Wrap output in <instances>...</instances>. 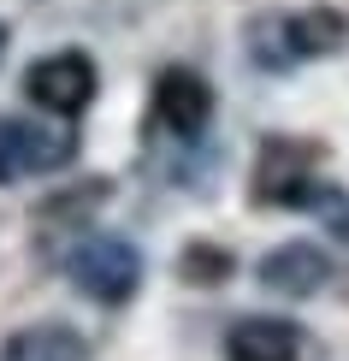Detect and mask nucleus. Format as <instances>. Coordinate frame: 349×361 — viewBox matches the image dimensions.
Segmentation results:
<instances>
[{"label": "nucleus", "mask_w": 349, "mask_h": 361, "mask_svg": "<svg viewBox=\"0 0 349 361\" xmlns=\"http://www.w3.org/2000/svg\"><path fill=\"white\" fill-rule=\"evenodd\" d=\"M66 273H71V284H78L89 302L118 308V302H130L136 284H142V255H136V243H125V237H89V243L71 249Z\"/></svg>", "instance_id": "1"}, {"label": "nucleus", "mask_w": 349, "mask_h": 361, "mask_svg": "<svg viewBox=\"0 0 349 361\" xmlns=\"http://www.w3.org/2000/svg\"><path fill=\"white\" fill-rule=\"evenodd\" d=\"M320 190V148L314 142H290L272 137L255 160V202L267 207H302L308 195Z\"/></svg>", "instance_id": "2"}, {"label": "nucleus", "mask_w": 349, "mask_h": 361, "mask_svg": "<svg viewBox=\"0 0 349 361\" xmlns=\"http://www.w3.org/2000/svg\"><path fill=\"white\" fill-rule=\"evenodd\" d=\"M95 59L78 54V48H66V54H48V59H36V66L24 71V89H30V101H36L42 113H59V118H78L89 101H95Z\"/></svg>", "instance_id": "3"}, {"label": "nucleus", "mask_w": 349, "mask_h": 361, "mask_svg": "<svg viewBox=\"0 0 349 361\" xmlns=\"http://www.w3.org/2000/svg\"><path fill=\"white\" fill-rule=\"evenodd\" d=\"M78 154L71 130H48V125H24V118H0V184L24 172H54Z\"/></svg>", "instance_id": "4"}, {"label": "nucleus", "mask_w": 349, "mask_h": 361, "mask_svg": "<svg viewBox=\"0 0 349 361\" xmlns=\"http://www.w3.org/2000/svg\"><path fill=\"white\" fill-rule=\"evenodd\" d=\"M207 113H214V89H207L202 71L166 66L154 78V118L172 130V137H195V130L207 125Z\"/></svg>", "instance_id": "5"}, {"label": "nucleus", "mask_w": 349, "mask_h": 361, "mask_svg": "<svg viewBox=\"0 0 349 361\" xmlns=\"http://www.w3.org/2000/svg\"><path fill=\"white\" fill-rule=\"evenodd\" d=\"M326 279H331V261L314 243H284L261 261V284L278 296H314Z\"/></svg>", "instance_id": "6"}, {"label": "nucleus", "mask_w": 349, "mask_h": 361, "mask_svg": "<svg viewBox=\"0 0 349 361\" xmlns=\"http://www.w3.org/2000/svg\"><path fill=\"white\" fill-rule=\"evenodd\" d=\"M302 355V332L290 320H237L225 338V361H296Z\"/></svg>", "instance_id": "7"}, {"label": "nucleus", "mask_w": 349, "mask_h": 361, "mask_svg": "<svg viewBox=\"0 0 349 361\" xmlns=\"http://www.w3.org/2000/svg\"><path fill=\"white\" fill-rule=\"evenodd\" d=\"M349 42V18L331 6H308L296 18H284V54L296 59H314V54H338Z\"/></svg>", "instance_id": "8"}, {"label": "nucleus", "mask_w": 349, "mask_h": 361, "mask_svg": "<svg viewBox=\"0 0 349 361\" xmlns=\"http://www.w3.org/2000/svg\"><path fill=\"white\" fill-rule=\"evenodd\" d=\"M0 361H89V343L71 326H24L0 343Z\"/></svg>", "instance_id": "9"}, {"label": "nucleus", "mask_w": 349, "mask_h": 361, "mask_svg": "<svg viewBox=\"0 0 349 361\" xmlns=\"http://www.w3.org/2000/svg\"><path fill=\"white\" fill-rule=\"evenodd\" d=\"M101 202H107V184H78V190H59V195H48V202L36 207V219H42V225H48V219L78 225L83 214H95Z\"/></svg>", "instance_id": "10"}, {"label": "nucleus", "mask_w": 349, "mask_h": 361, "mask_svg": "<svg viewBox=\"0 0 349 361\" xmlns=\"http://www.w3.org/2000/svg\"><path fill=\"white\" fill-rule=\"evenodd\" d=\"M178 273H184L190 284H225L231 279V255L214 249V243H190L184 261H178Z\"/></svg>", "instance_id": "11"}, {"label": "nucleus", "mask_w": 349, "mask_h": 361, "mask_svg": "<svg viewBox=\"0 0 349 361\" xmlns=\"http://www.w3.org/2000/svg\"><path fill=\"white\" fill-rule=\"evenodd\" d=\"M308 207H320L331 231H338V237H349V202H343V195L331 190V184H320V190H314V195H308Z\"/></svg>", "instance_id": "12"}, {"label": "nucleus", "mask_w": 349, "mask_h": 361, "mask_svg": "<svg viewBox=\"0 0 349 361\" xmlns=\"http://www.w3.org/2000/svg\"><path fill=\"white\" fill-rule=\"evenodd\" d=\"M0 54H6V24H0Z\"/></svg>", "instance_id": "13"}]
</instances>
